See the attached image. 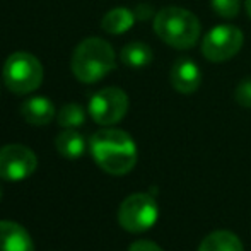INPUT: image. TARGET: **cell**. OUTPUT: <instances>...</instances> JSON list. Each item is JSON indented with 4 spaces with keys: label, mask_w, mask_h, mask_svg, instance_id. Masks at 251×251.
<instances>
[{
    "label": "cell",
    "mask_w": 251,
    "mask_h": 251,
    "mask_svg": "<svg viewBox=\"0 0 251 251\" xmlns=\"http://www.w3.org/2000/svg\"><path fill=\"white\" fill-rule=\"evenodd\" d=\"M56 151L65 159H79L86 151V140L75 128H65L55 140Z\"/></svg>",
    "instance_id": "4fadbf2b"
},
{
    "label": "cell",
    "mask_w": 251,
    "mask_h": 251,
    "mask_svg": "<svg viewBox=\"0 0 251 251\" xmlns=\"http://www.w3.org/2000/svg\"><path fill=\"white\" fill-rule=\"evenodd\" d=\"M234 100L243 108H251V79H243L236 86Z\"/></svg>",
    "instance_id": "ac0fdd59"
},
{
    "label": "cell",
    "mask_w": 251,
    "mask_h": 251,
    "mask_svg": "<svg viewBox=\"0 0 251 251\" xmlns=\"http://www.w3.org/2000/svg\"><path fill=\"white\" fill-rule=\"evenodd\" d=\"M115 50L106 40L87 38L72 55V72L80 82L93 84L115 69Z\"/></svg>",
    "instance_id": "3957f363"
},
{
    "label": "cell",
    "mask_w": 251,
    "mask_h": 251,
    "mask_svg": "<svg viewBox=\"0 0 251 251\" xmlns=\"http://www.w3.org/2000/svg\"><path fill=\"white\" fill-rule=\"evenodd\" d=\"M38 168V157L23 144H9L0 149V179L23 181Z\"/></svg>",
    "instance_id": "ba28073f"
},
{
    "label": "cell",
    "mask_w": 251,
    "mask_h": 251,
    "mask_svg": "<svg viewBox=\"0 0 251 251\" xmlns=\"http://www.w3.org/2000/svg\"><path fill=\"white\" fill-rule=\"evenodd\" d=\"M126 251H164V250H162L159 245H155L154 241H149V239H139V241H133Z\"/></svg>",
    "instance_id": "d6986e66"
},
{
    "label": "cell",
    "mask_w": 251,
    "mask_h": 251,
    "mask_svg": "<svg viewBox=\"0 0 251 251\" xmlns=\"http://www.w3.org/2000/svg\"><path fill=\"white\" fill-rule=\"evenodd\" d=\"M0 200H2V190H0Z\"/></svg>",
    "instance_id": "7402d4cb"
},
{
    "label": "cell",
    "mask_w": 251,
    "mask_h": 251,
    "mask_svg": "<svg viewBox=\"0 0 251 251\" xmlns=\"http://www.w3.org/2000/svg\"><path fill=\"white\" fill-rule=\"evenodd\" d=\"M199 251H245V246L234 232L219 229L201 239Z\"/></svg>",
    "instance_id": "7c38bea8"
},
{
    "label": "cell",
    "mask_w": 251,
    "mask_h": 251,
    "mask_svg": "<svg viewBox=\"0 0 251 251\" xmlns=\"http://www.w3.org/2000/svg\"><path fill=\"white\" fill-rule=\"evenodd\" d=\"M135 19V12L125 9V7H116V9L109 10L108 14H104L101 21V27L102 31L109 34H123L133 26Z\"/></svg>",
    "instance_id": "5bb4252c"
},
{
    "label": "cell",
    "mask_w": 251,
    "mask_h": 251,
    "mask_svg": "<svg viewBox=\"0 0 251 251\" xmlns=\"http://www.w3.org/2000/svg\"><path fill=\"white\" fill-rule=\"evenodd\" d=\"M21 113H23L24 120L29 125L43 126L48 125L53 120V116H55V106L45 96H33L23 102Z\"/></svg>",
    "instance_id": "8fae6325"
},
{
    "label": "cell",
    "mask_w": 251,
    "mask_h": 251,
    "mask_svg": "<svg viewBox=\"0 0 251 251\" xmlns=\"http://www.w3.org/2000/svg\"><path fill=\"white\" fill-rule=\"evenodd\" d=\"M210 5L217 16L224 19H232L239 14V0H210Z\"/></svg>",
    "instance_id": "e0dca14e"
},
{
    "label": "cell",
    "mask_w": 251,
    "mask_h": 251,
    "mask_svg": "<svg viewBox=\"0 0 251 251\" xmlns=\"http://www.w3.org/2000/svg\"><path fill=\"white\" fill-rule=\"evenodd\" d=\"M157 201L149 193H133L122 201L118 208V222L125 231L139 234L149 231L157 222Z\"/></svg>",
    "instance_id": "5b68a950"
},
{
    "label": "cell",
    "mask_w": 251,
    "mask_h": 251,
    "mask_svg": "<svg viewBox=\"0 0 251 251\" xmlns=\"http://www.w3.org/2000/svg\"><path fill=\"white\" fill-rule=\"evenodd\" d=\"M246 10H248V16L251 17V0H246Z\"/></svg>",
    "instance_id": "44dd1931"
},
{
    "label": "cell",
    "mask_w": 251,
    "mask_h": 251,
    "mask_svg": "<svg viewBox=\"0 0 251 251\" xmlns=\"http://www.w3.org/2000/svg\"><path fill=\"white\" fill-rule=\"evenodd\" d=\"M91 154L104 173L113 176H125L135 168V140L118 128H102L91 137Z\"/></svg>",
    "instance_id": "6da1fadb"
},
{
    "label": "cell",
    "mask_w": 251,
    "mask_h": 251,
    "mask_svg": "<svg viewBox=\"0 0 251 251\" xmlns=\"http://www.w3.org/2000/svg\"><path fill=\"white\" fill-rule=\"evenodd\" d=\"M128 111V96L120 87H104L89 101V115L98 125L109 126L122 122Z\"/></svg>",
    "instance_id": "52a82bcc"
},
{
    "label": "cell",
    "mask_w": 251,
    "mask_h": 251,
    "mask_svg": "<svg viewBox=\"0 0 251 251\" xmlns=\"http://www.w3.org/2000/svg\"><path fill=\"white\" fill-rule=\"evenodd\" d=\"M151 16H154V10H152V7L149 5V3H140L139 7L135 9V17L137 19H149Z\"/></svg>",
    "instance_id": "ffe728a7"
},
{
    "label": "cell",
    "mask_w": 251,
    "mask_h": 251,
    "mask_svg": "<svg viewBox=\"0 0 251 251\" xmlns=\"http://www.w3.org/2000/svg\"><path fill=\"white\" fill-rule=\"evenodd\" d=\"M120 58L130 69H142L154 60V53H152V48L149 45L144 43V41H132V43L123 47Z\"/></svg>",
    "instance_id": "9a60e30c"
},
{
    "label": "cell",
    "mask_w": 251,
    "mask_h": 251,
    "mask_svg": "<svg viewBox=\"0 0 251 251\" xmlns=\"http://www.w3.org/2000/svg\"><path fill=\"white\" fill-rule=\"evenodd\" d=\"M3 82L16 94L33 93L43 82V65L27 51L12 53L3 65Z\"/></svg>",
    "instance_id": "277c9868"
},
{
    "label": "cell",
    "mask_w": 251,
    "mask_h": 251,
    "mask_svg": "<svg viewBox=\"0 0 251 251\" xmlns=\"http://www.w3.org/2000/svg\"><path fill=\"white\" fill-rule=\"evenodd\" d=\"M0 251H34L26 227L14 221H0Z\"/></svg>",
    "instance_id": "30bf717a"
},
{
    "label": "cell",
    "mask_w": 251,
    "mask_h": 251,
    "mask_svg": "<svg viewBox=\"0 0 251 251\" xmlns=\"http://www.w3.org/2000/svg\"><path fill=\"white\" fill-rule=\"evenodd\" d=\"M169 80L179 94H193L201 84V70L192 58L181 56L173 63Z\"/></svg>",
    "instance_id": "9c48e42d"
},
{
    "label": "cell",
    "mask_w": 251,
    "mask_h": 251,
    "mask_svg": "<svg viewBox=\"0 0 251 251\" xmlns=\"http://www.w3.org/2000/svg\"><path fill=\"white\" fill-rule=\"evenodd\" d=\"M56 120H58V125L63 128H77L86 122V111L82 106L75 104V102H69V104L62 106Z\"/></svg>",
    "instance_id": "2e32d148"
},
{
    "label": "cell",
    "mask_w": 251,
    "mask_h": 251,
    "mask_svg": "<svg viewBox=\"0 0 251 251\" xmlns=\"http://www.w3.org/2000/svg\"><path fill=\"white\" fill-rule=\"evenodd\" d=\"M154 31L166 45L176 50H190L200 38V21L183 7H164L154 16Z\"/></svg>",
    "instance_id": "7a4b0ae2"
},
{
    "label": "cell",
    "mask_w": 251,
    "mask_h": 251,
    "mask_svg": "<svg viewBox=\"0 0 251 251\" xmlns=\"http://www.w3.org/2000/svg\"><path fill=\"white\" fill-rule=\"evenodd\" d=\"M243 43H245V34L239 27L231 24H219L203 36L201 53L210 62H227L238 55Z\"/></svg>",
    "instance_id": "8992f818"
}]
</instances>
